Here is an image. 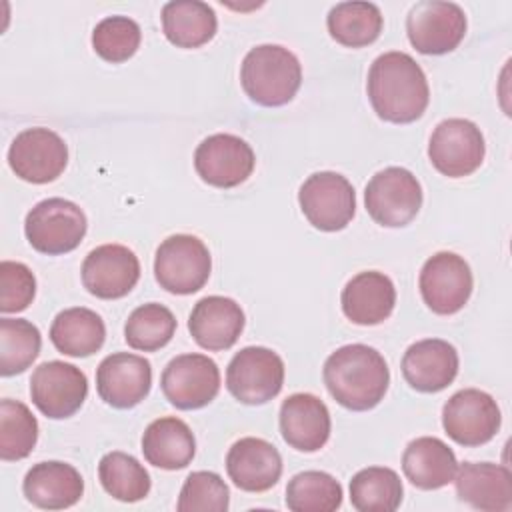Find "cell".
I'll return each mask as SVG.
<instances>
[{
  "label": "cell",
  "instance_id": "11",
  "mask_svg": "<svg viewBox=\"0 0 512 512\" xmlns=\"http://www.w3.org/2000/svg\"><path fill=\"white\" fill-rule=\"evenodd\" d=\"M502 414L496 400L478 390L464 388L452 394L442 408L444 432L460 446H482L500 430Z\"/></svg>",
  "mask_w": 512,
  "mask_h": 512
},
{
  "label": "cell",
  "instance_id": "27",
  "mask_svg": "<svg viewBox=\"0 0 512 512\" xmlns=\"http://www.w3.org/2000/svg\"><path fill=\"white\" fill-rule=\"evenodd\" d=\"M142 454L148 464L162 470L186 468L196 454L190 426L176 416H162L148 424L142 434Z\"/></svg>",
  "mask_w": 512,
  "mask_h": 512
},
{
  "label": "cell",
  "instance_id": "24",
  "mask_svg": "<svg viewBox=\"0 0 512 512\" xmlns=\"http://www.w3.org/2000/svg\"><path fill=\"white\" fill-rule=\"evenodd\" d=\"M342 312L360 326H376L390 318L396 304L392 280L378 270H366L352 276L342 288Z\"/></svg>",
  "mask_w": 512,
  "mask_h": 512
},
{
  "label": "cell",
  "instance_id": "17",
  "mask_svg": "<svg viewBox=\"0 0 512 512\" xmlns=\"http://www.w3.org/2000/svg\"><path fill=\"white\" fill-rule=\"evenodd\" d=\"M140 278L138 256L122 244H102L82 262L84 288L102 300L126 296Z\"/></svg>",
  "mask_w": 512,
  "mask_h": 512
},
{
  "label": "cell",
  "instance_id": "39",
  "mask_svg": "<svg viewBox=\"0 0 512 512\" xmlns=\"http://www.w3.org/2000/svg\"><path fill=\"white\" fill-rule=\"evenodd\" d=\"M36 294V278L32 270L22 262H0V312L26 310Z\"/></svg>",
  "mask_w": 512,
  "mask_h": 512
},
{
  "label": "cell",
  "instance_id": "5",
  "mask_svg": "<svg viewBox=\"0 0 512 512\" xmlns=\"http://www.w3.org/2000/svg\"><path fill=\"white\" fill-rule=\"evenodd\" d=\"M212 258L206 244L192 234H174L162 240L154 256L156 282L172 294H194L210 276Z\"/></svg>",
  "mask_w": 512,
  "mask_h": 512
},
{
  "label": "cell",
  "instance_id": "37",
  "mask_svg": "<svg viewBox=\"0 0 512 512\" xmlns=\"http://www.w3.org/2000/svg\"><path fill=\"white\" fill-rule=\"evenodd\" d=\"M142 32L136 20L128 16H106L92 30V48L106 62H124L140 46Z\"/></svg>",
  "mask_w": 512,
  "mask_h": 512
},
{
  "label": "cell",
  "instance_id": "32",
  "mask_svg": "<svg viewBox=\"0 0 512 512\" xmlns=\"http://www.w3.org/2000/svg\"><path fill=\"white\" fill-rule=\"evenodd\" d=\"M286 506L292 512H334L342 506V486L328 472H298L286 486Z\"/></svg>",
  "mask_w": 512,
  "mask_h": 512
},
{
  "label": "cell",
  "instance_id": "14",
  "mask_svg": "<svg viewBox=\"0 0 512 512\" xmlns=\"http://www.w3.org/2000/svg\"><path fill=\"white\" fill-rule=\"evenodd\" d=\"M160 388L178 410H198L218 396L220 370L204 354H180L166 364Z\"/></svg>",
  "mask_w": 512,
  "mask_h": 512
},
{
  "label": "cell",
  "instance_id": "3",
  "mask_svg": "<svg viewBox=\"0 0 512 512\" xmlns=\"http://www.w3.org/2000/svg\"><path fill=\"white\" fill-rule=\"evenodd\" d=\"M240 82L252 102L268 108L284 106L302 84V66L288 48L260 44L244 56Z\"/></svg>",
  "mask_w": 512,
  "mask_h": 512
},
{
  "label": "cell",
  "instance_id": "1",
  "mask_svg": "<svg viewBox=\"0 0 512 512\" xmlns=\"http://www.w3.org/2000/svg\"><path fill=\"white\" fill-rule=\"evenodd\" d=\"M366 90L374 112L392 124L418 120L430 102L424 70L410 54L398 50L384 52L372 62Z\"/></svg>",
  "mask_w": 512,
  "mask_h": 512
},
{
  "label": "cell",
  "instance_id": "2",
  "mask_svg": "<svg viewBox=\"0 0 512 512\" xmlns=\"http://www.w3.org/2000/svg\"><path fill=\"white\" fill-rule=\"evenodd\" d=\"M322 376L330 396L354 412L378 406L390 384L384 356L366 344H346L334 350L324 362Z\"/></svg>",
  "mask_w": 512,
  "mask_h": 512
},
{
  "label": "cell",
  "instance_id": "16",
  "mask_svg": "<svg viewBox=\"0 0 512 512\" xmlns=\"http://www.w3.org/2000/svg\"><path fill=\"white\" fill-rule=\"evenodd\" d=\"M254 150L246 140L234 134H212L204 138L194 152L198 176L216 188H234L254 170Z\"/></svg>",
  "mask_w": 512,
  "mask_h": 512
},
{
  "label": "cell",
  "instance_id": "9",
  "mask_svg": "<svg viewBox=\"0 0 512 512\" xmlns=\"http://www.w3.org/2000/svg\"><path fill=\"white\" fill-rule=\"evenodd\" d=\"M486 144L480 128L466 118L442 120L428 142V158L432 166L448 176H470L484 162Z\"/></svg>",
  "mask_w": 512,
  "mask_h": 512
},
{
  "label": "cell",
  "instance_id": "28",
  "mask_svg": "<svg viewBox=\"0 0 512 512\" xmlns=\"http://www.w3.org/2000/svg\"><path fill=\"white\" fill-rule=\"evenodd\" d=\"M50 340L58 352L74 358H86L102 348L106 340V326L94 310L74 306L56 314L50 326Z\"/></svg>",
  "mask_w": 512,
  "mask_h": 512
},
{
  "label": "cell",
  "instance_id": "22",
  "mask_svg": "<svg viewBox=\"0 0 512 512\" xmlns=\"http://www.w3.org/2000/svg\"><path fill=\"white\" fill-rule=\"evenodd\" d=\"M194 342L204 350H228L244 330L240 304L226 296H206L198 300L188 318Z\"/></svg>",
  "mask_w": 512,
  "mask_h": 512
},
{
  "label": "cell",
  "instance_id": "20",
  "mask_svg": "<svg viewBox=\"0 0 512 512\" xmlns=\"http://www.w3.org/2000/svg\"><path fill=\"white\" fill-rule=\"evenodd\" d=\"M226 472L240 490L266 492L282 476V456L268 440L246 436L230 446Z\"/></svg>",
  "mask_w": 512,
  "mask_h": 512
},
{
  "label": "cell",
  "instance_id": "33",
  "mask_svg": "<svg viewBox=\"0 0 512 512\" xmlns=\"http://www.w3.org/2000/svg\"><path fill=\"white\" fill-rule=\"evenodd\" d=\"M102 488L120 502H138L150 492V474L126 452H108L98 464Z\"/></svg>",
  "mask_w": 512,
  "mask_h": 512
},
{
  "label": "cell",
  "instance_id": "35",
  "mask_svg": "<svg viewBox=\"0 0 512 512\" xmlns=\"http://www.w3.org/2000/svg\"><path fill=\"white\" fill-rule=\"evenodd\" d=\"M38 440V420L30 408L12 398L0 400V458L4 462L26 458Z\"/></svg>",
  "mask_w": 512,
  "mask_h": 512
},
{
  "label": "cell",
  "instance_id": "30",
  "mask_svg": "<svg viewBox=\"0 0 512 512\" xmlns=\"http://www.w3.org/2000/svg\"><path fill=\"white\" fill-rule=\"evenodd\" d=\"M382 24V12L372 2H340L326 16L330 36L348 48L372 44L380 36Z\"/></svg>",
  "mask_w": 512,
  "mask_h": 512
},
{
  "label": "cell",
  "instance_id": "21",
  "mask_svg": "<svg viewBox=\"0 0 512 512\" xmlns=\"http://www.w3.org/2000/svg\"><path fill=\"white\" fill-rule=\"evenodd\" d=\"M328 406L314 394L296 392L280 406V432L288 446L300 452H316L330 438Z\"/></svg>",
  "mask_w": 512,
  "mask_h": 512
},
{
  "label": "cell",
  "instance_id": "38",
  "mask_svg": "<svg viewBox=\"0 0 512 512\" xmlns=\"http://www.w3.org/2000/svg\"><path fill=\"white\" fill-rule=\"evenodd\" d=\"M230 506V490L226 482L208 470L188 474L182 484L176 510L178 512H226Z\"/></svg>",
  "mask_w": 512,
  "mask_h": 512
},
{
  "label": "cell",
  "instance_id": "29",
  "mask_svg": "<svg viewBox=\"0 0 512 512\" xmlns=\"http://www.w3.org/2000/svg\"><path fill=\"white\" fill-rule=\"evenodd\" d=\"M218 20L212 6L200 0H172L162 6V30L178 48H198L216 34Z\"/></svg>",
  "mask_w": 512,
  "mask_h": 512
},
{
  "label": "cell",
  "instance_id": "10",
  "mask_svg": "<svg viewBox=\"0 0 512 512\" xmlns=\"http://www.w3.org/2000/svg\"><path fill=\"white\" fill-rule=\"evenodd\" d=\"M424 304L440 316L460 312L472 296L474 278L468 262L454 252H436L430 256L418 278Z\"/></svg>",
  "mask_w": 512,
  "mask_h": 512
},
{
  "label": "cell",
  "instance_id": "19",
  "mask_svg": "<svg viewBox=\"0 0 512 512\" xmlns=\"http://www.w3.org/2000/svg\"><path fill=\"white\" fill-rule=\"evenodd\" d=\"M456 348L440 338L410 344L402 356V376L418 392L434 394L448 388L458 374Z\"/></svg>",
  "mask_w": 512,
  "mask_h": 512
},
{
  "label": "cell",
  "instance_id": "6",
  "mask_svg": "<svg viewBox=\"0 0 512 512\" xmlns=\"http://www.w3.org/2000/svg\"><path fill=\"white\" fill-rule=\"evenodd\" d=\"M364 202L376 224L400 228L410 224L422 208V186L410 170L388 166L370 178Z\"/></svg>",
  "mask_w": 512,
  "mask_h": 512
},
{
  "label": "cell",
  "instance_id": "36",
  "mask_svg": "<svg viewBox=\"0 0 512 512\" xmlns=\"http://www.w3.org/2000/svg\"><path fill=\"white\" fill-rule=\"evenodd\" d=\"M40 330L24 318L0 320V374L14 376L24 372L40 354Z\"/></svg>",
  "mask_w": 512,
  "mask_h": 512
},
{
  "label": "cell",
  "instance_id": "18",
  "mask_svg": "<svg viewBox=\"0 0 512 512\" xmlns=\"http://www.w3.org/2000/svg\"><path fill=\"white\" fill-rule=\"evenodd\" d=\"M150 386L152 366L138 354L114 352L98 364L96 390L112 408L128 410L138 406L148 396Z\"/></svg>",
  "mask_w": 512,
  "mask_h": 512
},
{
  "label": "cell",
  "instance_id": "23",
  "mask_svg": "<svg viewBox=\"0 0 512 512\" xmlns=\"http://www.w3.org/2000/svg\"><path fill=\"white\" fill-rule=\"evenodd\" d=\"M456 494L476 510L506 512L512 506V474L502 464L464 462L454 474Z\"/></svg>",
  "mask_w": 512,
  "mask_h": 512
},
{
  "label": "cell",
  "instance_id": "12",
  "mask_svg": "<svg viewBox=\"0 0 512 512\" xmlns=\"http://www.w3.org/2000/svg\"><path fill=\"white\" fill-rule=\"evenodd\" d=\"M406 34L418 52L446 54L462 42L466 34V14L456 2L422 0L408 12Z\"/></svg>",
  "mask_w": 512,
  "mask_h": 512
},
{
  "label": "cell",
  "instance_id": "26",
  "mask_svg": "<svg viewBox=\"0 0 512 512\" xmlns=\"http://www.w3.org/2000/svg\"><path fill=\"white\" fill-rule=\"evenodd\" d=\"M456 468V454L436 436H420L412 440L402 454L404 476L420 490H438L450 484Z\"/></svg>",
  "mask_w": 512,
  "mask_h": 512
},
{
  "label": "cell",
  "instance_id": "4",
  "mask_svg": "<svg viewBox=\"0 0 512 512\" xmlns=\"http://www.w3.org/2000/svg\"><path fill=\"white\" fill-rule=\"evenodd\" d=\"M86 214L64 198L40 200L24 220V234L36 252L58 256L72 252L86 236Z\"/></svg>",
  "mask_w": 512,
  "mask_h": 512
},
{
  "label": "cell",
  "instance_id": "15",
  "mask_svg": "<svg viewBox=\"0 0 512 512\" xmlns=\"http://www.w3.org/2000/svg\"><path fill=\"white\" fill-rule=\"evenodd\" d=\"M8 164L18 178L32 184H48L64 172L68 164V146L50 128H28L12 140L8 148Z\"/></svg>",
  "mask_w": 512,
  "mask_h": 512
},
{
  "label": "cell",
  "instance_id": "13",
  "mask_svg": "<svg viewBox=\"0 0 512 512\" xmlns=\"http://www.w3.org/2000/svg\"><path fill=\"white\" fill-rule=\"evenodd\" d=\"M88 396L86 374L68 362H42L30 378V398L34 406L52 420H62L80 410Z\"/></svg>",
  "mask_w": 512,
  "mask_h": 512
},
{
  "label": "cell",
  "instance_id": "7",
  "mask_svg": "<svg viewBox=\"0 0 512 512\" xmlns=\"http://www.w3.org/2000/svg\"><path fill=\"white\" fill-rule=\"evenodd\" d=\"M284 384L282 358L264 346H246L236 352L226 368V388L242 404H266Z\"/></svg>",
  "mask_w": 512,
  "mask_h": 512
},
{
  "label": "cell",
  "instance_id": "8",
  "mask_svg": "<svg viewBox=\"0 0 512 512\" xmlns=\"http://www.w3.org/2000/svg\"><path fill=\"white\" fill-rule=\"evenodd\" d=\"M298 202L306 220L322 232L346 228L356 212L352 184L346 176L330 170L308 176L298 190Z\"/></svg>",
  "mask_w": 512,
  "mask_h": 512
},
{
  "label": "cell",
  "instance_id": "31",
  "mask_svg": "<svg viewBox=\"0 0 512 512\" xmlns=\"http://www.w3.org/2000/svg\"><path fill=\"white\" fill-rule=\"evenodd\" d=\"M402 480L386 466H368L350 480V502L360 512H392L402 502Z\"/></svg>",
  "mask_w": 512,
  "mask_h": 512
},
{
  "label": "cell",
  "instance_id": "25",
  "mask_svg": "<svg viewBox=\"0 0 512 512\" xmlns=\"http://www.w3.org/2000/svg\"><path fill=\"white\" fill-rule=\"evenodd\" d=\"M28 502L44 510H62L74 506L84 494L80 472L66 462L48 460L34 464L22 482Z\"/></svg>",
  "mask_w": 512,
  "mask_h": 512
},
{
  "label": "cell",
  "instance_id": "34",
  "mask_svg": "<svg viewBox=\"0 0 512 512\" xmlns=\"http://www.w3.org/2000/svg\"><path fill=\"white\" fill-rule=\"evenodd\" d=\"M176 332V318L164 304L148 302L132 310L124 324V338L130 348L154 352L164 348Z\"/></svg>",
  "mask_w": 512,
  "mask_h": 512
}]
</instances>
